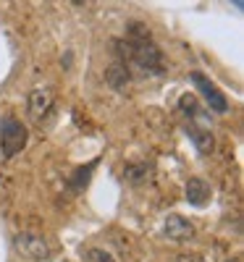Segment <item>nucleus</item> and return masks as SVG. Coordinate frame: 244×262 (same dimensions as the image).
<instances>
[{
  "mask_svg": "<svg viewBox=\"0 0 244 262\" xmlns=\"http://www.w3.org/2000/svg\"><path fill=\"white\" fill-rule=\"evenodd\" d=\"M189 81L197 86V92L205 97V102H208V107L213 113H226L229 111V100H226V95L218 90V86L202 74V71H192L189 74Z\"/></svg>",
  "mask_w": 244,
  "mask_h": 262,
  "instance_id": "obj_3",
  "label": "nucleus"
},
{
  "mask_svg": "<svg viewBox=\"0 0 244 262\" xmlns=\"http://www.w3.org/2000/svg\"><path fill=\"white\" fill-rule=\"evenodd\" d=\"M113 53L118 63H124L126 69H134L139 76H160L166 71L163 50L155 45L150 29L139 21H131L126 27V37L113 42Z\"/></svg>",
  "mask_w": 244,
  "mask_h": 262,
  "instance_id": "obj_1",
  "label": "nucleus"
},
{
  "mask_svg": "<svg viewBox=\"0 0 244 262\" xmlns=\"http://www.w3.org/2000/svg\"><path fill=\"white\" fill-rule=\"evenodd\" d=\"M187 202L192 207H205L210 202V186L202 179H189L187 181Z\"/></svg>",
  "mask_w": 244,
  "mask_h": 262,
  "instance_id": "obj_9",
  "label": "nucleus"
},
{
  "mask_svg": "<svg viewBox=\"0 0 244 262\" xmlns=\"http://www.w3.org/2000/svg\"><path fill=\"white\" fill-rule=\"evenodd\" d=\"M226 262H241V257H234V259H226Z\"/></svg>",
  "mask_w": 244,
  "mask_h": 262,
  "instance_id": "obj_15",
  "label": "nucleus"
},
{
  "mask_svg": "<svg viewBox=\"0 0 244 262\" xmlns=\"http://www.w3.org/2000/svg\"><path fill=\"white\" fill-rule=\"evenodd\" d=\"M87 257H90L92 262H116V257L110 254V252H105V249H90V252H87Z\"/></svg>",
  "mask_w": 244,
  "mask_h": 262,
  "instance_id": "obj_13",
  "label": "nucleus"
},
{
  "mask_svg": "<svg viewBox=\"0 0 244 262\" xmlns=\"http://www.w3.org/2000/svg\"><path fill=\"white\" fill-rule=\"evenodd\" d=\"M100 160H92L90 165H84V168H76V176L74 179H69V189L76 194V191H82V186L87 184V181H90V176H92V168L97 165Z\"/></svg>",
  "mask_w": 244,
  "mask_h": 262,
  "instance_id": "obj_12",
  "label": "nucleus"
},
{
  "mask_svg": "<svg viewBox=\"0 0 244 262\" xmlns=\"http://www.w3.org/2000/svg\"><path fill=\"white\" fill-rule=\"evenodd\" d=\"M27 137L29 131L18 118H3L0 123V149H3V158H16L21 149L27 147Z\"/></svg>",
  "mask_w": 244,
  "mask_h": 262,
  "instance_id": "obj_2",
  "label": "nucleus"
},
{
  "mask_svg": "<svg viewBox=\"0 0 244 262\" xmlns=\"http://www.w3.org/2000/svg\"><path fill=\"white\" fill-rule=\"evenodd\" d=\"M150 165L145 163V160H139V163H129L126 168H124V179L129 181V184H142V181H147L150 179Z\"/></svg>",
  "mask_w": 244,
  "mask_h": 262,
  "instance_id": "obj_11",
  "label": "nucleus"
},
{
  "mask_svg": "<svg viewBox=\"0 0 244 262\" xmlns=\"http://www.w3.org/2000/svg\"><path fill=\"white\" fill-rule=\"evenodd\" d=\"M13 249L18 254H24L29 259H48L50 257V244L45 242V236L32 233V231H21L13 236Z\"/></svg>",
  "mask_w": 244,
  "mask_h": 262,
  "instance_id": "obj_4",
  "label": "nucleus"
},
{
  "mask_svg": "<svg viewBox=\"0 0 244 262\" xmlns=\"http://www.w3.org/2000/svg\"><path fill=\"white\" fill-rule=\"evenodd\" d=\"M129 79H131L129 69H126L124 63H118V60H116V63H110L108 69H105V81H108L110 86H113L116 92H124V90H126Z\"/></svg>",
  "mask_w": 244,
  "mask_h": 262,
  "instance_id": "obj_10",
  "label": "nucleus"
},
{
  "mask_svg": "<svg viewBox=\"0 0 244 262\" xmlns=\"http://www.w3.org/2000/svg\"><path fill=\"white\" fill-rule=\"evenodd\" d=\"M179 111L189 118V123H199V126H208V113H205V107L199 105V100L194 95H181L179 97ZM210 128V126H208Z\"/></svg>",
  "mask_w": 244,
  "mask_h": 262,
  "instance_id": "obj_8",
  "label": "nucleus"
},
{
  "mask_svg": "<svg viewBox=\"0 0 244 262\" xmlns=\"http://www.w3.org/2000/svg\"><path fill=\"white\" fill-rule=\"evenodd\" d=\"M176 262H208L202 254H179L176 257Z\"/></svg>",
  "mask_w": 244,
  "mask_h": 262,
  "instance_id": "obj_14",
  "label": "nucleus"
},
{
  "mask_svg": "<svg viewBox=\"0 0 244 262\" xmlns=\"http://www.w3.org/2000/svg\"><path fill=\"white\" fill-rule=\"evenodd\" d=\"M53 105H55V95H53L50 86H37V90L29 92V100H27L29 118L34 123H45L48 116L53 113Z\"/></svg>",
  "mask_w": 244,
  "mask_h": 262,
  "instance_id": "obj_5",
  "label": "nucleus"
},
{
  "mask_svg": "<svg viewBox=\"0 0 244 262\" xmlns=\"http://www.w3.org/2000/svg\"><path fill=\"white\" fill-rule=\"evenodd\" d=\"M187 137L192 139V144L202 152V155H210L213 147H215V139H213V131L208 126H199V123H187Z\"/></svg>",
  "mask_w": 244,
  "mask_h": 262,
  "instance_id": "obj_7",
  "label": "nucleus"
},
{
  "mask_svg": "<svg viewBox=\"0 0 244 262\" xmlns=\"http://www.w3.org/2000/svg\"><path fill=\"white\" fill-rule=\"evenodd\" d=\"M166 236L171 242H192L194 238V223H189L181 215H168L166 217Z\"/></svg>",
  "mask_w": 244,
  "mask_h": 262,
  "instance_id": "obj_6",
  "label": "nucleus"
}]
</instances>
